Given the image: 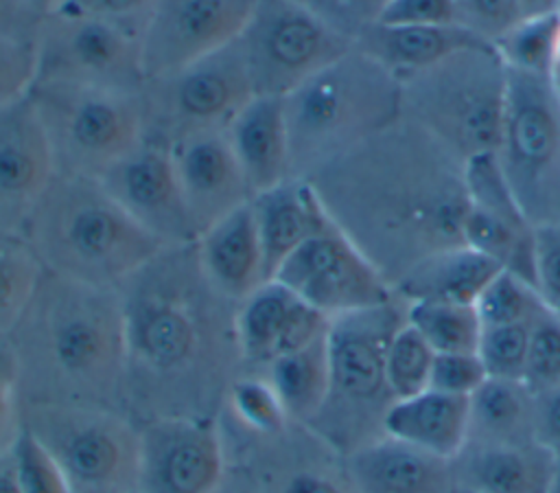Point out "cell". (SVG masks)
Here are the masks:
<instances>
[{"instance_id": "obj_1", "label": "cell", "mask_w": 560, "mask_h": 493, "mask_svg": "<svg viewBox=\"0 0 560 493\" xmlns=\"http://www.w3.org/2000/svg\"><path fill=\"white\" fill-rule=\"evenodd\" d=\"M133 421L219 419L243 370L236 342L238 302L206 276L195 243L164 245L118 287Z\"/></svg>"}, {"instance_id": "obj_2", "label": "cell", "mask_w": 560, "mask_h": 493, "mask_svg": "<svg viewBox=\"0 0 560 493\" xmlns=\"http://www.w3.org/2000/svg\"><path fill=\"white\" fill-rule=\"evenodd\" d=\"M306 180L392 287L420 261L464 243V162L405 116Z\"/></svg>"}, {"instance_id": "obj_3", "label": "cell", "mask_w": 560, "mask_h": 493, "mask_svg": "<svg viewBox=\"0 0 560 493\" xmlns=\"http://www.w3.org/2000/svg\"><path fill=\"white\" fill-rule=\"evenodd\" d=\"M22 403H88L127 412V340L118 289L44 270L7 337Z\"/></svg>"}, {"instance_id": "obj_4", "label": "cell", "mask_w": 560, "mask_h": 493, "mask_svg": "<svg viewBox=\"0 0 560 493\" xmlns=\"http://www.w3.org/2000/svg\"><path fill=\"white\" fill-rule=\"evenodd\" d=\"M42 267L118 289L160 248L105 191L101 180L55 173L22 232Z\"/></svg>"}, {"instance_id": "obj_5", "label": "cell", "mask_w": 560, "mask_h": 493, "mask_svg": "<svg viewBox=\"0 0 560 493\" xmlns=\"http://www.w3.org/2000/svg\"><path fill=\"white\" fill-rule=\"evenodd\" d=\"M402 116V83L352 46L284 96L291 177H308Z\"/></svg>"}, {"instance_id": "obj_6", "label": "cell", "mask_w": 560, "mask_h": 493, "mask_svg": "<svg viewBox=\"0 0 560 493\" xmlns=\"http://www.w3.org/2000/svg\"><path fill=\"white\" fill-rule=\"evenodd\" d=\"M405 320L407 302L394 296L328 322V392L308 427L343 456L385 436V416L396 401L387 348Z\"/></svg>"}, {"instance_id": "obj_7", "label": "cell", "mask_w": 560, "mask_h": 493, "mask_svg": "<svg viewBox=\"0 0 560 493\" xmlns=\"http://www.w3.org/2000/svg\"><path fill=\"white\" fill-rule=\"evenodd\" d=\"M402 83V116L462 162L497 151L508 101V66L492 42L464 46Z\"/></svg>"}, {"instance_id": "obj_8", "label": "cell", "mask_w": 560, "mask_h": 493, "mask_svg": "<svg viewBox=\"0 0 560 493\" xmlns=\"http://www.w3.org/2000/svg\"><path fill=\"white\" fill-rule=\"evenodd\" d=\"M22 427L59 465L70 493H133L138 486V421L88 403H22Z\"/></svg>"}, {"instance_id": "obj_9", "label": "cell", "mask_w": 560, "mask_h": 493, "mask_svg": "<svg viewBox=\"0 0 560 493\" xmlns=\"http://www.w3.org/2000/svg\"><path fill=\"white\" fill-rule=\"evenodd\" d=\"M28 99L44 127L57 173L98 180L142 140L140 92L33 83Z\"/></svg>"}, {"instance_id": "obj_10", "label": "cell", "mask_w": 560, "mask_h": 493, "mask_svg": "<svg viewBox=\"0 0 560 493\" xmlns=\"http://www.w3.org/2000/svg\"><path fill=\"white\" fill-rule=\"evenodd\" d=\"M254 96L238 42L171 72L149 77L140 90L142 140L173 151L210 131H225Z\"/></svg>"}, {"instance_id": "obj_11", "label": "cell", "mask_w": 560, "mask_h": 493, "mask_svg": "<svg viewBox=\"0 0 560 493\" xmlns=\"http://www.w3.org/2000/svg\"><path fill=\"white\" fill-rule=\"evenodd\" d=\"M497 158L532 226H560V96L549 77L508 68Z\"/></svg>"}, {"instance_id": "obj_12", "label": "cell", "mask_w": 560, "mask_h": 493, "mask_svg": "<svg viewBox=\"0 0 560 493\" xmlns=\"http://www.w3.org/2000/svg\"><path fill=\"white\" fill-rule=\"evenodd\" d=\"M254 94L287 96L354 44L295 0H256L238 35Z\"/></svg>"}, {"instance_id": "obj_13", "label": "cell", "mask_w": 560, "mask_h": 493, "mask_svg": "<svg viewBox=\"0 0 560 493\" xmlns=\"http://www.w3.org/2000/svg\"><path fill=\"white\" fill-rule=\"evenodd\" d=\"M33 48V83L140 92L147 81L140 37L92 15L44 13Z\"/></svg>"}, {"instance_id": "obj_14", "label": "cell", "mask_w": 560, "mask_h": 493, "mask_svg": "<svg viewBox=\"0 0 560 493\" xmlns=\"http://www.w3.org/2000/svg\"><path fill=\"white\" fill-rule=\"evenodd\" d=\"M273 278L326 318L376 307L396 296L394 287L332 219L308 237Z\"/></svg>"}, {"instance_id": "obj_15", "label": "cell", "mask_w": 560, "mask_h": 493, "mask_svg": "<svg viewBox=\"0 0 560 493\" xmlns=\"http://www.w3.org/2000/svg\"><path fill=\"white\" fill-rule=\"evenodd\" d=\"M228 462L254 493H359L348 460L308 425L269 438L225 436Z\"/></svg>"}, {"instance_id": "obj_16", "label": "cell", "mask_w": 560, "mask_h": 493, "mask_svg": "<svg viewBox=\"0 0 560 493\" xmlns=\"http://www.w3.org/2000/svg\"><path fill=\"white\" fill-rule=\"evenodd\" d=\"M138 493H214L228 475L219 419L160 416L138 423Z\"/></svg>"}, {"instance_id": "obj_17", "label": "cell", "mask_w": 560, "mask_h": 493, "mask_svg": "<svg viewBox=\"0 0 560 493\" xmlns=\"http://www.w3.org/2000/svg\"><path fill=\"white\" fill-rule=\"evenodd\" d=\"M256 0H155L140 33L144 74L158 77L238 39Z\"/></svg>"}, {"instance_id": "obj_18", "label": "cell", "mask_w": 560, "mask_h": 493, "mask_svg": "<svg viewBox=\"0 0 560 493\" xmlns=\"http://www.w3.org/2000/svg\"><path fill=\"white\" fill-rule=\"evenodd\" d=\"M98 180L112 199L162 245L197 241L168 149L140 140Z\"/></svg>"}, {"instance_id": "obj_19", "label": "cell", "mask_w": 560, "mask_h": 493, "mask_svg": "<svg viewBox=\"0 0 560 493\" xmlns=\"http://www.w3.org/2000/svg\"><path fill=\"white\" fill-rule=\"evenodd\" d=\"M55 173L46 134L28 94L0 107V232H22Z\"/></svg>"}, {"instance_id": "obj_20", "label": "cell", "mask_w": 560, "mask_h": 493, "mask_svg": "<svg viewBox=\"0 0 560 493\" xmlns=\"http://www.w3.org/2000/svg\"><path fill=\"white\" fill-rule=\"evenodd\" d=\"M330 318L276 278L265 280L236 307V342L243 370H262L328 331Z\"/></svg>"}, {"instance_id": "obj_21", "label": "cell", "mask_w": 560, "mask_h": 493, "mask_svg": "<svg viewBox=\"0 0 560 493\" xmlns=\"http://www.w3.org/2000/svg\"><path fill=\"white\" fill-rule=\"evenodd\" d=\"M171 153L197 237L221 217L249 204L252 188L225 131L195 136Z\"/></svg>"}, {"instance_id": "obj_22", "label": "cell", "mask_w": 560, "mask_h": 493, "mask_svg": "<svg viewBox=\"0 0 560 493\" xmlns=\"http://www.w3.org/2000/svg\"><path fill=\"white\" fill-rule=\"evenodd\" d=\"M359 493H455L453 460L381 436L346 456Z\"/></svg>"}, {"instance_id": "obj_23", "label": "cell", "mask_w": 560, "mask_h": 493, "mask_svg": "<svg viewBox=\"0 0 560 493\" xmlns=\"http://www.w3.org/2000/svg\"><path fill=\"white\" fill-rule=\"evenodd\" d=\"M453 471L457 489L475 493H547L553 451L538 440L464 443Z\"/></svg>"}, {"instance_id": "obj_24", "label": "cell", "mask_w": 560, "mask_h": 493, "mask_svg": "<svg viewBox=\"0 0 560 493\" xmlns=\"http://www.w3.org/2000/svg\"><path fill=\"white\" fill-rule=\"evenodd\" d=\"M267 278L330 217L324 210L315 188L304 177H287L284 182L254 193L249 199Z\"/></svg>"}, {"instance_id": "obj_25", "label": "cell", "mask_w": 560, "mask_h": 493, "mask_svg": "<svg viewBox=\"0 0 560 493\" xmlns=\"http://www.w3.org/2000/svg\"><path fill=\"white\" fill-rule=\"evenodd\" d=\"M225 136L252 195L291 177L284 96L254 94L232 118Z\"/></svg>"}, {"instance_id": "obj_26", "label": "cell", "mask_w": 560, "mask_h": 493, "mask_svg": "<svg viewBox=\"0 0 560 493\" xmlns=\"http://www.w3.org/2000/svg\"><path fill=\"white\" fill-rule=\"evenodd\" d=\"M195 248L210 283L236 302L269 280L249 204L208 226Z\"/></svg>"}, {"instance_id": "obj_27", "label": "cell", "mask_w": 560, "mask_h": 493, "mask_svg": "<svg viewBox=\"0 0 560 493\" xmlns=\"http://www.w3.org/2000/svg\"><path fill=\"white\" fill-rule=\"evenodd\" d=\"M385 434L453 460L468 434V397L427 388L396 399L385 416Z\"/></svg>"}, {"instance_id": "obj_28", "label": "cell", "mask_w": 560, "mask_h": 493, "mask_svg": "<svg viewBox=\"0 0 560 493\" xmlns=\"http://www.w3.org/2000/svg\"><path fill=\"white\" fill-rule=\"evenodd\" d=\"M483 42L459 24L442 26H407V24H372L357 39L354 46L383 64L400 81L416 74L446 55Z\"/></svg>"}, {"instance_id": "obj_29", "label": "cell", "mask_w": 560, "mask_h": 493, "mask_svg": "<svg viewBox=\"0 0 560 493\" xmlns=\"http://www.w3.org/2000/svg\"><path fill=\"white\" fill-rule=\"evenodd\" d=\"M499 272L501 267L492 259L462 243L420 261L398 280L394 291L405 302L475 305L477 296Z\"/></svg>"}, {"instance_id": "obj_30", "label": "cell", "mask_w": 560, "mask_h": 493, "mask_svg": "<svg viewBox=\"0 0 560 493\" xmlns=\"http://www.w3.org/2000/svg\"><path fill=\"white\" fill-rule=\"evenodd\" d=\"M536 438V394L521 379L488 377L468 397L466 443H525Z\"/></svg>"}, {"instance_id": "obj_31", "label": "cell", "mask_w": 560, "mask_h": 493, "mask_svg": "<svg viewBox=\"0 0 560 493\" xmlns=\"http://www.w3.org/2000/svg\"><path fill=\"white\" fill-rule=\"evenodd\" d=\"M326 333L291 353L276 357L260 370L273 386L291 423L308 425L324 405L328 392Z\"/></svg>"}, {"instance_id": "obj_32", "label": "cell", "mask_w": 560, "mask_h": 493, "mask_svg": "<svg viewBox=\"0 0 560 493\" xmlns=\"http://www.w3.org/2000/svg\"><path fill=\"white\" fill-rule=\"evenodd\" d=\"M219 425L225 436L269 438L282 434L291 419L260 370H241L225 392Z\"/></svg>"}, {"instance_id": "obj_33", "label": "cell", "mask_w": 560, "mask_h": 493, "mask_svg": "<svg viewBox=\"0 0 560 493\" xmlns=\"http://www.w3.org/2000/svg\"><path fill=\"white\" fill-rule=\"evenodd\" d=\"M407 322L435 353H477L481 322L475 305L433 300L407 302Z\"/></svg>"}, {"instance_id": "obj_34", "label": "cell", "mask_w": 560, "mask_h": 493, "mask_svg": "<svg viewBox=\"0 0 560 493\" xmlns=\"http://www.w3.org/2000/svg\"><path fill=\"white\" fill-rule=\"evenodd\" d=\"M44 267L22 234L0 232V342L24 313Z\"/></svg>"}, {"instance_id": "obj_35", "label": "cell", "mask_w": 560, "mask_h": 493, "mask_svg": "<svg viewBox=\"0 0 560 493\" xmlns=\"http://www.w3.org/2000/svg\"><path fill=\"white\" fill-rule=\"evenodd\" d=\"M560 31V11L523 18L505 35L492 42L505 66L516 72L549 77Z\"/></svg>"}, {"instance_id": "obj_36", "label": "cell", "mask_w": 560, "mask_h": 493, "mask_svg": "<svg viewBox=\"0 0 560 493\" xmlns=\"http://www.w3.org/2000/svg\"><path fill=\"white\" fill-rule=\"evenodd\" d=\"M545 309L540 291L508 270H501L475 300L481 326L532 322Z\"/></svg>"}, {"instance_id": "obj_37", "label": "cell", "mask_w": 560, "mask_h": 493, "mask_svg": "<svg viewBox=\"0 0 560 493\" xmlns=\"http://www.w3.org/2000/svg\"><path fill=\"white\" fill-rule=\"evenodd\" d=\"M435 351L429 342L405 320L394 333L387 348V381L396 399L418 394L429 388Z\"/></svg>"}, {"instance_id": "obj_38", "label": "cell", "mask_w": 560, "mask_h": 493, "mask_svg": "<svg viewBox=\"0 0 560 493\" xmlns=\"http://www.w3.org/2000/svg\"><path fill=\"white\" fill-rule=\"evenodd\" d=\"M521 381L534 394L560 386V316L549 307L538 313L529 326Z\"/></svg>"}, {"instance_id": "obj_39", "label": "cell", "mask_w": 560, "mask_h": 493, "mask_svg": "<svg viewBox=\"0 0 560 493\" xmlns=\"http://www.w3.org/2000/svg\"><path fill=\"white\" fill-rule=\"evenodd\" d=\"M532 322L481 326L477 355L483 362L488 377H501V379L523 377Z\"/></svg>"}, {"instance_id": "obj_40", "label": "cell", "mask_w": 560, "mask_h": 493, "mask_svg": "<svg viewBox=\"0 0 560 493\" xmlns=\"http://www.w3.org/2000/svg\"><path fill=\"white\" fill-rule=\"evenodd\" d=\"M11 458L22 493H70L55 458L24 427L11 447Z\"/></svg>"}, {"instance_id": "obj_41", "label": "cell", "mask_w": 560, "mask_h": 493, "mask_svg": "<svg viewBox=\"0 0 560 493\" xmlns=\"http://www.w3.org/2000/svg\"><path fill=\"white\" fill-rule=\"evenodd\" d=\"M457 24L483 42H497L523 20L518 0H455Z\"/></svg>"}, {"instance_id": "obj_42", "label": "cell", "mask_w": 560, "mask_h": 493, "mask_svg": "<svg viewBox=\"0 0 560 493\" xmlns=\"http://www.w3.org/2000/svg\"><path fill=\"white\" fill-rule=\"evenodd\" d=\"M311 13L322 18L328 26L354 39L372 24L378 22L387 0H295Z\"/></svg>"}, {"instance_id": "obj_43", "label": "cell", "mask_w": 560, "mask_h": 493, "mask_svg": "<svg viewBox=\"0 0 560 493\" xmlns=\"http://www.w3.org/2000/svg\"><path fill=\"white\" fill-rule=\"evenodd\" d=\"M35 79L33 42L0 35V107L28 94Z\"/></svg>"}, {"instance_id": "obj_44", "label": "cell", "mask_w": 560, "mask_h": 493, "mask_svg": "<svg viewBox=\"0 0 560 493\" xmlns=\"http://www.w3.org/2000/svg\"><path fill=\"white\" fill-rule=\"evenodd\" d=\"M488 379L477 353H435L429 388L470 397Z\"/></svg>"}, {"instance_id": "obj_45", "label": "cell", "mask_w": 560, "mask_h": 493, "mask_svg": "<svg viewBox=\"0 0 560 493\" xmlns=\"http://www.w3.org/2000/svg\"><path fill=\"white\" fill-rule=\"evenodd\" d=\"M22 432L18 362L9 342H0V456L9 454Z\"/></svg>"}, {"instance_id": "obj_46", "label": "cell", "mask_w": 560, "mask_h": 493, "mask_svg": "<svg viewBox=\"0 0 560 493\" xmlns=\"http://www.w3.org/2000/svg\"><path fill=\"white\" fill-rule=\"evenodd\" d=\"M155 0H61L55 9L112 22L140 37ZM52 9V11H55Z\"/></svg>"}, {"instance_id": "obj_47", "label": "cell", "mask_w": 560, "mask_h": 493, "mask_svg": "<svg viewBox=\"0 0 560 493\" xmlns=\"http://www.w3.org/2000/svg\"><path fill=\"white\" fill-rule=\"evenodd\" d=\"M378 22L407 26L457 24L455 0H387Z\"/></svg>"}, {"instance_id": "obj_48", "label": "cell", "mask_w": 560, "mask_h": 493, "mask_svg": "<svg viewBox=\"0 0 560 493\" xmlns=\"http://www.w3.org/2000/svg\"><path fill=\"white\" fill-rule=\"evenodd\" d=\"M536 289L549 309L560 311V226L536 228Z\"/></svg>"}, {"instance_id": "obj_49", "label": "cell", "mask_w": 560, "mask_h": 493, "mask_svg": "<svg viewBox=\"0 0 560 493\" xmlns=\"http://www.w3.org/2000/svg\"><path fill=\"white\" fill-rule=\"evenodd\" d=\"M44 11L31 0H0V35L35 42Z\"/></svg>"}, {"instance_id": "obj_50", "label": "cell", "mask_w": 560, "mask_h": 493, "mask_svg": "<svg viewBox=\"0 0 560 493\" xmlns=\"http://www.w3.org/2000/svg\"><path fill=\"white\" fill-rule=\"evenodd\" d=\"M536 438L560 454V386L536 394Z\"/></svg>"}, {"instance_id": "obj_51", "label": "cell", "mask_w": 560, "mask_h": 493, "mask_svg": "<svg viewBox=\"0 0 560 493\" xmlns=\"http://www.w3.org/2000/svg\"><path fill=\"white\" fill-rule=\"evenodd\" d=\"M0 493H22L18 478H15L11 451L0 456Z\"/></svg>"}, {"instance_id": "obj_52", "label": "cell", "mask_w": 560, "mask_h": 493, "mask_svg": "<svg viewBox=\"0 0 560 493\" xmlns=\"http://www.w3.org/2000/svg\"><path fill=\"white\" fill-rule=\"evenodd\" d=\"M214 493H254V489L249 486V482L245 480V475L241 471L230 467L225 480L221 482V486Z\"/></svg>"}, {"instance_id": "obj_53", "label": "cell", "mask_w": 560, "mask_h": 493, "mask_svg": "<svg viewBox=\"0 0 560 493\" xmlns=\"http://www.w3.org/2000/svg\"><path fill=\"white\" fill-rule=\"evenodd\" d=\"M523 18H534V15H547V13H558V0H518Z\"/></svg>"}, {"instance_id": "obj_54", "label": "cell", "mask_w": 560, "mask_h": 493, "mask_svg": "<svg viewBox=\"0 0 560 493\" xmlns=\"http://www.w3.org/2000/svg\"><path fill=\"white\" fill-rule=\"evenodd\" d=\"M551 85L560 96V31H558V42H556V53H553V64H551V72H549Z\"/></svg>"}, {"instance_id": "obj_55", "label": "cell", "mask_w": 560, "mask_h": 493, "mask_svg": "<svg viewBox=\"0 0 560 493\" xmlns=\"http://www.w3.org/2000/svg\"><path fill=\"white\" fill-rule=\"evenodd\" d=\"M547 493H560V454H553V471Z\"/></svg>"}, {"instance_id": "obj_56", "label": "cell", "mask_w": 560, "mask_h": 493, "mask_svg": "<svg viewBox=\"0 0 560 493\" xmlns=\"http://www.w3.org/2000/svg\"><path fill=\"white\" fill-rule=\"evenodd\" d=\"M37 9H42L44 13H48V11H52L61 0H31Z\"/></svg>"}, {"instance_id": "obj_57", "label": "cell", "mask_w": 560, "mask_h": 493, "mask_svg": "<svg viewBox=\"0 0 560 493\" xmlns=\"http://www.w3.org/2000/svg\"><path fill=\"white\" fill-rule=\"evenodd\" d=\"M455 493H475V491H466V489H457Z\"/></svg>"}, {"instance_id": "obj_58", "label": "cell", "mask_w": 560, "mask_h": 493, "mask_svg": "<svg viewBox=\"0 0 560 493\" xmlns=\"http://www.w3.org/2000/svg\"><path fill=\"white\" fill-rule=\"evenodd\" d=\"M558 7H560V0H558Z\"/></svg>"}, {"instance_id": "obj_59", "label": "cell", "mask_w": 560, "mask_h": 493, "mask_svg": "<svg viewBox=\"0 0 560 493\" xmlns=\"http://www.w3.org/2000/svg\"><path fill=\"white\" fill-rule=\"evenodd\" d=\"M556 313H558V316H560V311H556Z\"/></svg>"}, {"instance_id": "obj_60", "label": "cell", "mask_w": 560, "mask_h": 493, "mask_svg": "<svg viewBox=\"0 0 560 493\" xmlns=\"http://www.w3.org/2000/svg\"><path fill=\"white\" fill-rule=\"evenodd\" d=\"M133 493H138V491H133Z\"/></svg>"}]
</instances>
